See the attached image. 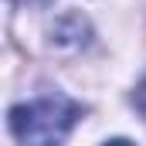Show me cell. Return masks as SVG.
I'll return each mask as SVG.
<instances>
[{
	"label": "cell",
	"mask_w": 146,
	"mask_h": 146,
	"mask_svg": "<svg viewBox=\"0 0 146 146\" xmlns=\"http://www.w3.org/2000/svg\"><path fill=\"white\" fill-rule=\"evenodd\" d=\"M78 115H82L78 102L65 99V95H41V99L14 106L7 122L21 143H61L72 133Z\"/></svg>",
	"instance_id": "obj_1"
},
{
	"label": "cell",
	"mask_w": 146,
	"mask_h": 146,
	"mask_svg": "<svg viewBox=\"0 0 146 146\" xmlns=\"http://www.w3.org/2000/svg\"><path fill=\"white\" fill-rule=\"evenodd\" d=\"M136 109L146 115V78L139 82V88H136Z\"/></svg>",
	"instance_id": "obj_2"
}]
</instances>
